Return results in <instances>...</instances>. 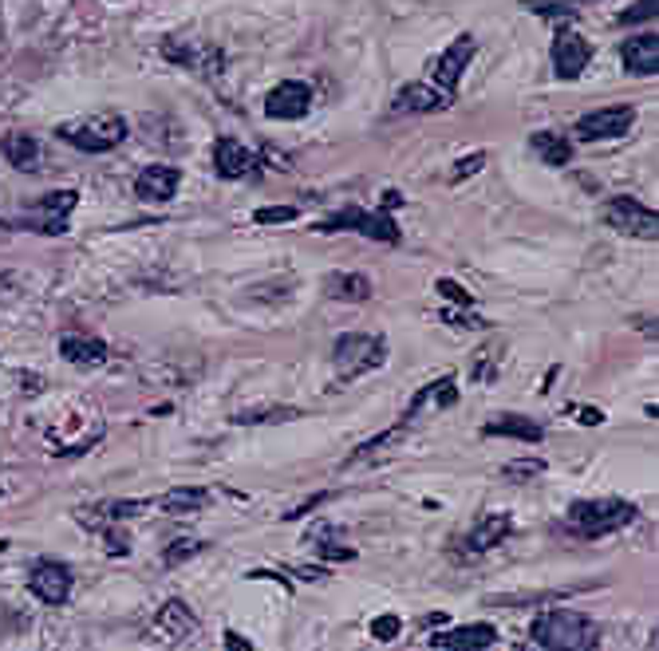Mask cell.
Instances as JSON below:
<instances>
[{
  "instance_id": "obj_1",
  "label": "cell",
  "mask_w": 659,
  "mask_h": 651,
  "mask_svg": "<svg viewBox=\"0 0 659 651\" xmlns=\"http://www.w3.org/2000/svg\"><path fill=\"white\" fill-rule=\"evenodd\" d=\"M533 644L537 647H549V651H589L596 647V624L580 612H569V608H553V612H541L533 620Z\"/></svg>"
},
{
  "instance_id": "obj_2",
  "label": "cell",
  "mask_w": 659,
  "mask_h": 651,
  "mask_svg": "<svg viewBox=\"0 0 659 651\" xmlns=\"http://www.w3.org/2000/svg\"><path fill=\"white\" fill-rule=\"evenodd\" d=\"M628 521H636V506L608 497V502H573L569 506V518H565V529L584 537V541H596V537L624 529Z\"/></svg>"
},
{
  "instance_id": "obj_3",
  "label": "cell",
  "mask_w": 659,
  "mask_h": 651,
  "mask_svg": "<svg viewBox=\"0 0 659 651\" xmlns=\"http://www.w3.org/2000/svg\"><path fill=\"white\" fill-rule=\"evenodd\" d=\"M64 143L87 150V155H107V150H115L122 139H127V119L122 115H87V119H76V123H64V127L56 131Z\"/></svg>"
},
{
  "instance_id": "obj_4",
  "label": "cell",
  "mask_w": 659,
  "mask_h": 651,
  "mask_svg": "<svg viewBox=\"0 0 659 651\" xmlns=\"http://www.w3.org/2000/svg\"><path fill=\"white\" fill-rule=\"evenodd\" d=\"M335 371H340L344 383L359 379V375L376 371L383 359H388V340L383 336H364V332H347L335 340Z\"/></svg>"
},
{
  "instance_id": "obj_5",
  "label": "cell",
  "mask_w": 659,
  "mask_h": 651,
  "mask_svg": "<svg viewBox=\"0 0 659 651\" xmlns=\"http://www.w3.org/2000/svg\"><path fill=\"white\" fill-rule=\"evenodd\" d=\"M604 225L616 233L640 237V241H655L659 237V214L648 206H640L636 197H612L604 206Z\"/></svg>"
},
{
  "instance_id": "obj_6",
  "label": "cell",
  "mask_w": 659,
  "mask_h": 651,
  "mask_svg": "<svg viewBox=\"0 0 659 651\" xmlns=\"http://www.w3.org/2000/svg\"><path fill=\"white\" fill-rule=\"evenodd\" d=\"M592 59V44L577 28H557L553 36V75L557 80H580Z\"/></svg>"
},
{
  "instance_id": "obj_7",
  "label": "cell",
  "mask_w": 659,
  "mask_h": 651,
  "mask_svg": "<svg viewBox=\"0 0 659 651\" xmlns=\"http://www.w3.org/2000/svg\"><path fill=\"white\" fill-rule=\"evenodd\" d=\"M474 52H478V40L470 32H462L458 40L446 48V52L434 59L430 64V75H434V83L442 87L446 95H454V87H458V80H462V71H466V64L474 59Z\"/></svg>"
},
{
  "instance_id": "obj_8",
  "label": "cell",
  "mask_w": 659,
  "mask_h": 651,
  "mask_svg": "<svg viewBox=\"0 0 659 651\" xmlns=\"http://www.w3.org/2000/svg\"><path fill=\"white\" fill-rule=\"evenodd\" d=\"M632 123H636V111L632 107H604V111H592L577 123V139L580 143H601V139H620Z\"/></svg>"
},
{
  "instance_id": "obj_9",
  "label": "cell",
  "mask_w": 659,
  "mask_h": 651,
  "mask_svg": "<svg viewBox=\"0 0 659 651\" xmlns=\"http://www.w3.org/2000/svg\"><path fill=\"white\" fill-rule=\"evenodd\" d=\"M454 103V95H446L442 87H430V83H407L395 91L391 99V111L395 115H430V111H446Z\"/></svg>"
},
{
  "instance_id": "obj_10",
  "label": "cell",
  "mask_w": 659,
  "mask_h": 651,
  "mask_svg": "<svg viewBox=\"0 0 659 651\" xmlns=\"http://www.w3.org/2000/svg\"><path fill=\"white\" fill-rule=\"evenodd\" d=\"M308 107H313V91H308V83H296V80L277 83L269 91V99H265V115L269 119H284V123L304 119Z\"/></svg>"
},
{
  "instance_id": "obj_11",
  "label": "cell",
  "mask_w": 659,
  "mask_h": 651,
  "mask_svg": "<svg viewBox=\"0 0 659 651\" xmlns=\"http://www.w3.org/2000/svg\"><path fill=\"white\" fill-rule=\"evenodd\" d=\"M28 588L40 604H64L71 596V572L64 565H56V560H40L28 577Z\"/></svg>"
},
{
  "instance_id": "obj_12",
  "label": "cell",
  "mask_w": 659,
  "mask_h": 651,
  "mask_svg": "<svg viewBox=\"0 0 659 651\" xmlns=\"http://www.w3.org/2000/svg\"><path fill=\"white\" fill-rule=\"evenodd\" d=\"M494 644H497V632L490 624H466V628L427 635V647H434V651H482V647H494Z\"/></svg>"
},
{
  "instance_id": "obj_13",
  "label": "cell",
  "mask_w": 659,
  "mask_h": 651,
  "mask_svg": "<svg viewBox=\"0 0 659 651\" xmlns=\"http://www.w3.org/2000/svg\"><path fill=\"white\" fill-rule=\"evenodd\" d=\"M178 186H182L178 166L158 162V166H146L139 178H134V194H139L143 202H170V197L178 194Z\"/></svg>"
},
{
  "instance_id": "obj_14",
  "label": "cell",
  "mask_w": 659,
  "mask_h": 651,
  "mask_svg": "<svg viewBox=\"0 0 659 651\" xmlns=\"http://www.w3.org/2000/svg\"><path fill=\"white\" fill-rule=\"evenodd\" d=\"M509 529H514V525H509L505 513H486V518H482V521L474 525V529H470V533L462 537V553H466V557H482V553H490L494 545H502V541H505Z\"/></svg>"
},
{
  "instance_id": "obj_15",
  "label": "cell",
  "mask_w": 659,
  "mask_h": 651,
  "mask_svg": "<svg viewBox=\"0 0 659 651\" xmlns=\"http://www.w3.org/2000/svg\"><path fill=\"white\" fill-rule=\"evenodd\" d=\"M214 166L221 178H253L257 174V155L245 150L238 139H218L214 143Z\"/></svg>"
},
{
  "instance_id": "obj_16",
  "label": "cell",
  "mask_w": 659,
  "mask_h": 651,
  "mask_svg": "<svg viewBox=\"0 0 659 651\" xmlns=\"http://www.w3.org/2000/svg\"><path fill=\"white\" fill-rule=\"evenodd\" d=\"M620 59H624V68L636 71V75H655L659 71V36L655 32L628 36V40L620 44Z\"/></svg>"
},
{
  "instance_id": "obj_17",
  "label": "cell",
  "mask_w": 659,
  "mask_h": 651,
  "mask_svg": "<svg viewBox=\"0 0 659 651\" xmlns=\"http://www.w3.org/2000/svg\"><path fill=\"white\" fill-rule=\"evenodd\" d=\"M163 56L174 59V64H182V68H197V71H218V64H221L218 48H206V44H194V40H174V36L163 44Z\"/></svg>"
},
{
  "instance_id": "obj_18",
  "label": "cell",
  "mask_w": 659,
  "mask_h": 651,
  "mask_svg": "<svg viewBox=\"0 0 659 651\" xmlns=\"http://www.w3.org/2000/svg\"><path fill=\"white\" fill-rule=\"evenodd\" d=\"M59 356L71 368H99V363H107V344L99 336H64L59 340Z\"/></svg>"
},
{
  "instance_id": "obj_19",
  "label": "cell",
  "mask_w": 659,
  "mask_h": 651,
  "mask_svg": "<svg viewBox=\"0 0 659 651\" xmlns=\"http://www.w3.org/2000/svg\"><path fill=\"white\" fill-rule=\"evenodd\" d=\"M158 632H166L170 640L186 644V640H190V635L197 632V616L190 612V604H186V600H166L163 612H158Z\"/></svg>"
},
{
  "instance_id": "obj_20",
  "label": "cell",
  "mask_w": 659,
  "mask_h": 651,
  "mask_svg": "<svg viewBox=\"0 0 659 651\" xmlns=\"http://www.w3.org/2000/svg\"><path fill=\"white\" fill-rule=\"evenodd\" d=\"M0 155H5L16 170H36L40 166V143H36L28 131H8L5 139H0Z\"/></svg>"
},
{
  "instance_id": "obj_21",
  "label": "cell",
  "mask_w": 659,
  "mask_h": 651,
  "mask_svg": "<svg viewBox=\"0 0 659 651\" xmlns=\"http://www.w3.org/2000/svg\"><path fill=\"white\" fill-rule=\"evenodd\" d=\"M206 506H209V490H202V486H182V490H170L158 497L163 513H197Z\"/></svg>"
},
{
  "instance_id": "obj_22",
  "label": "cell",
  "mask_w": 659,
  "mask_h": 651,
  "mask_svg": "<svg viewBox=\"0 0 659 651\" xmlns=\"http://www.w3.org/2000/svg\"><path fill=\"white\" fill-rule=\"evenodd\" d=\"M328 296L359 304V300L371 296V281L364 277V272H332V277H328Z\"/></svg>"
},
{
  "instance_id": "obj_23",
  "label": "cell",
  "mask_w": 659,
  "mask_h": 651,
  "mask_svg": "<svg viewBox=\"0 0 659 651\" xmlns=\"http://www.w3.org/2000/svg\"><path fill=\"white\" fill-rule=\"evenodd\" d=\"M529 143L541 155V162H549V166H565V162H573V143L561 139V134H553V131H537Z\"/></svg>"
},
{
  "instance_id": "obj_24",
  "label": "cell",
  "mask_w": 659,
  "mask_h": 651,
  "mask_svg": "<svg viewBox=\"0 0 659 651\" xmlns=\"http://www.w3.org/2000/svg\"><path fill=\"white\" fill-rule=\"evenodd\" d=\"M356 233L376 237V241H388V245L399 241V225L391 221L388 209H379V214H364V209H359V218H356Z\"/></svg>"
},
{
  "instance_id": "obj_25",
  "label": "cell",
  "mask_w": 659,
  "mask_h": 651,
  "mask_svg": "<svg viewBox=\"0 0 659 651\" xmlns=\"http://www.w3.org/2000/svg\"><path fill=\"white\" fill-rule=\"evenodd\" d=\"M486 434H494V438L509 434V438H521V443H541V427L529 419H521V415H502V419L486 422Z\"/></svg>"
},
{
  "instance_id": "obj_26",
  "label": "cell",
  "mask_w": 659,
  "mask_h": 651,
  "mask_svg": "<svg viewBox=\"0 0 659 651\" xmlns=\"http://www.w3.org/2000/svg\"><path fill=\"white\" fill-rule=\"evenodd\" d=\"M454 399H458V379H454V375H442L439 383L422 387V391L415 395V403H411V411H407V415H415V411H419L422 403H434V407H454Z\"/></svg>"
},
{
  "instance_id": "obj_27",
  "label": "cell",
  "mask_w": 659,
  "mask_h": 651,
  "mask_svg": "<svg viewBox=\"0 0 659 651\" xmlns=\"http://www.w3.org/2000/svg\"><path fill=\"white\" fill-rule=\"evenodd\" d=\"M206 549V541H197V537H178V541H170L166 545V553H163V560L174 569V565H182V560H190V557H197Z\"/></svg>"
},
{
  "instance_id": "obj_28",
  "label": "cell",
  "mask_w": 659,
  "mask_h": 651,
  "mask_svg": "<svg viewBox=\"0 0 659 651\" xmlns=\"http://www.w3.org/2000/svg\"><path fill=\"white\" fill-rule=\"evenodd\" d=\"M502 474L509 482H529V478H537V474H545V462L541 458H514L502 466Z\"/></svg>"
},
{
  "instance_id": "obj_29",
  "label": "cell",
  "mask_w": 659,
  "mask_h": 651,
  "mask_svg": "<svg viewBox=\"0 0 659 651\" xmlns=\"http://www.w3.org/2000/svg\"><path fill=\"white\" fill-rule=\"evenodd\" d=\"M301 411H292V407H272V411H245V415H233V422H281V419H296Z\"/></svg>"
},
{
  "instance_id": "obj_30",
  "label": "cell",
  "mask_w": 659,
  "mask_h": 651,
  "mask_svg": "<svg viewBox=\"0 0 659 651\" xmlns=\"http://www.w3.org/2000/svg\"><path fill=\"white\" fill-rule=\"evenodd\" d=\"M399 632H403V624H399V616H391V612H383V616L371 620V635H376L379 644L399 640Z\"/></svg>"
},
{
  "instance_id": "obj_31",
  "label": "cell",
  "mask_w": 659,
  "mask_h": 651,
  "mask_svg": "<svg viewBox=\"0 0 659 651\" xmlns=\"http://www.w3.org/2000/svg\"><path fill=\"white\" fill-rule=\"evenodd\" d=\"M659 12V0H636L628 12H620V24H643V20H655Z\"/></svg>"
},
{
  "instance_id": "obj_32",
  "label": "cell",
  "mask_w": 659,
  "mask_h": 651,
  "mask_svg": "<svg viewBox=\"0 0 659 651\" xmlns=\"http://www.w3.org/2000/svg\"><path fill=\"white\" fill-rule=\"evenodd\" d=\"M146 509H151V502H111V506H103V518L122 521V518H134V513H146Z\"/></svg>"
},
{
  "instance_id": "obj_33",
  "label": "cell",
  "mask_w": 659,
  "mask_h": 651,
  "mask_svg": "<svg viewBox=\"0 0 659 651\" xmlns=\"http://www.w3.org/2000/svg\"><path fill=\"white\" fill-rule=\"evenodd\" d=\"M292 218H296L292 206H265V209H257L253 214L257 225H277V221H292Z\"/></svg>"
},
{
  "instance_id": "obj_34",
  "label": "cell",
  "mask_w": 659,
  "mask_h": 651,
  "mask_svg": "<svg viewBox=\"0 0 659 651\" xmlns=\"http://www.w3.org/2000/svg\"><path fill=\"white\" fill-rule=\"evenodd\" d=\"M529 8L537 12V16H557V20H573V16H577V8H569V5H545V0H529Z\"/></svg>"
},
{
  "instance_id": "obj_35",
  "label": "cell",
  "mask_w": 659,
  "mask_h": 651,
  "mask_svg": "<svg viewBox=\"0 0 659 651\" xmlns=\"http://www.w3.org/2000/svg\"><path fill=\"white\" fill-rule=\"evenodd\" d=\"M482 166H486V155H482V150H478V155H470V158H462V162H458V166H454V174H451V182H462V178H470V174H478Z\"/></svg>"
},
{
  "instance_id": "obj_36",
  "label": "cell",
  "mask_w": 659,
  "mask_h": 651,
  "mask_svg": "<svg viewBox=\"0 0 659 651\" xmlns=\"http://www.w3.org/2000/svg\"><path fill=\"white\" fill-rule=\"evenodd\" d=\"M328 497H332L328 490H320V494H313V497H308V502H301V506H296V509H289V513H284V518H289V521H301V518H304V513H313L316 506H324V502H328Z\"/></svg>"
},
{
  "instance_id": "obj_37",
  "label": "cell",
  "mask_w": 659,
  "mask_h": 651,
  "mask_svg": "<svg viewBox=\"0 0 659 651\" xmlns=\"http://www.w3.org/2000/svg\"><path fill=\"white\" fill-rule=\"evenodd\" d=\"M434 289H439L446 300H454V304H470V293H466L458 281H439V284H434Z\"/></svg>"
},
{
  "instance_id": "obj_38",
  "label": "cell",
  "mask_w": 659,
  "mask_h": 651,
  "mask_svg": "<svg viewBox=\"0 0 659 651\" xmlns=\"http://www.w3.org/2000/svg\"><path fill=\"white\" fill-rule=\"evenodd\" d=\"M103 537H107V553H119V557H122V553L131 549V545H127V537H122L119 529H107Z\"/></svg>"
},
{
  "instance_id": "obj_39",
  "label": "cell",
  "mask_w": 659,
  "mask_h": 651,
  "mask_svg": "<svg viewBox=\"0 0 659 651\" xmlns=\"http://www.w3.org/2000/svg\"><path fill=\"white\" fill-rule=\"evenodd\" d=\"M260 158H265V162H269V166H277V170H292V162H289V158H284V155H281V150H272V146H265V150H260Z\"/></svg>"
},
{
  "instance_id": "obj_40",
  "label": "cell",
  "mask_w": 659,
  "mask_h": 651,
  "mask_svg": "<svg viewBox=\"0 0 659 651\" xmlns=\"http://www.w3.org/2000/svg\"><path fill=\"white\" fill-rule=\"evenodd\" d=\"M577 419H580V422H592V427H601V422H604V411H601V407H580Z\"/></svg>"
},
{
  "instance_id": "obj_41",
  "label": "cell",
  "mask_w": 659,
  "mask_h": 651,
  "mask_svg": "<svg viewBox=\"0 0 659 651\" xmlns=\"http://www.w3.org/2000/svg\"><path fill=\"white\" fill-rule=\"evenodd\" d=\"M320 553H324L328 560H352L356 557L352 549H340V545H320Z\"/></svg>"
},
{
  "instance_id": "obj_42",
  "label": "cell",
  "mask_w": 659,
  "mask_h": 651,
  "mask_svg": "<svg viewBox=\"0 0 659 651\" xmlns=\"http://www.w3.org/2000/svg\"><path fill=\"white\" fill-rule=\"evenodd\" d=\"M226 647H229V651H238V647H241V651H249L253 644H249L245 635H238V632H226Z\"/></svg>"
},
{
  "instance_id": "obj_43",
  "label": "cell",
  "mask_w": 659,
  "mask_h": 651,
  "mask_svg": "<svg viewBox=\"0 0 659 651\" xmlns=\"http://www.w3.org/2000/svg\"><path fill=\"white\" fill-rule=\"evenodd\" d=\"M395 206H403V194L388 190V197H383V209H395Z\"/></svg>"
},
{
  "instance_id": "obj_44",
  "label": "cell",
  "mask_w": 659,
  "mask_h": 651,
  "mask_svg": "<svg viewBox=\"0 0 659 651\" xmlns=\"http://www.w3.org/2000/svg\"><path fill=\"white\" fill-rule=\"evenodd\" d=\"M0 553H5V541H0Z\"/></svg>"
}]
</instances>
